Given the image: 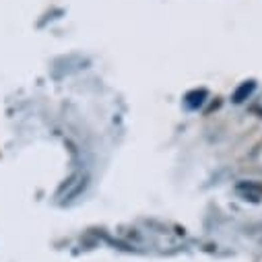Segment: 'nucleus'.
<instances>
[{
	"label": "nucleus",
	"mask_w": 262,
	"mask_h": 262,
	"mask_svg": "<svg viewBox=\"0 0 262 262\" xmlns=\"http://www.w3.org/2000/svg\"><path fill=\"white\" fill-rule=\"evenodd\" d=\"M252 87H254V85H250V87H248V85H244V87L235 93V101H242V97H244L246 93H250V91H252Z\"/></svg>",
	"instance_id": "1"
}]
</instances>
